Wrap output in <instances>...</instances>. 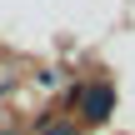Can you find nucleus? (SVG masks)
Segmentation results:
<instances>
[{"label": "nucleus", "instance_id": "f03ea898", "mask_svg": "<svg viewBox=\"0 0 135 135\" xmlns=\"http://www.w3.org/2000/svg\"><path fill=\"white\" fill-rule=\"evenodd\" d=\"M45 135H75V125H50Z\"/></svg>", "mask_w": 135, "mask_h": 135}, {"label": "nucleus", "instance_id": "7ed1b4c3", "mask_svg": "<svg viewBox=\"0 0 135 135\" xmlns=\"http://www.w3.org/2000/svg\"><path fill=\"white\" fill-rule=\"evenodd\" d=\"M0 135H15V130H0Z\"/></svg>", "mask_w": 135, "mask_h": 135}, {"label": "nucleus", "instance_id": "f257e3e1", "mask_svg": "<svg viewBox=\"0 0 135 135\" xmlns=\"http://www.w3.org/2000/svg\"><path fill=\"white\" fill-rule=\"evenodd\" d=\"M110 110H115V90H110V85H85V90H80V115H85L90 125L110 120Z\"/></svg>", "mask_w": 135, "mask_h": 135}]
</instances>
